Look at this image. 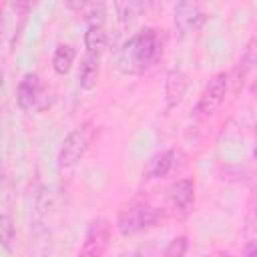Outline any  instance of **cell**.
<instances>
[{
  "instance_id": "9",
  "label": "cell",
  "mask_w": 257,
  "mask_h": 257,
  "mask_svg": "<svg viewBox=\"0 0 257 257\" xmlns=\"http://www.w3.org/2000/svg\"><path fill=\"white\" fill-rule=\"evenodd\" d=\"M187 92V74L181 68H171L165 76V100L169 108H175L181 104L183 96Z\"/></svg>"
},
{
  "instance_id": "19",
  "label": "cell",
  "mask_w": 257,
  "mask_h": 257,
  "mask_svg": "<svg viewBox=\"0 0 257 257\" xmlns=\"http://www.w3.org/2000/svg\"><path fill=\"white\" fill-rule=\"evenodd\" d=\"M76 257H102V255H98V253H94V251H86V249H80Z\"/></svg>"
},
{
  "instance_id": "20",
  "label": "cell",
  "mask_w": 257,
  "mask_h": 257,
  "mask_svg": "<svg viewBox=\"0 0 257 257\" xmlns=\"http://www.w3.org/2000/svg\"><path fill=\"white\" fill-rule=\"evenodd\" d=\"M249 92L257 96V80H253V82H251V86H249Z\"/></svg>"
},
{
  "instance_id": "8",
  "label": "cell",
  "mask_w": 257,
  "mask_h": 257,
  "mask_svg": "<svg viewBox=\"0 0 257 257\" xmlns=\"http://www.w3.org/2000/svg\"><path fill=\"white\" fill-rule=\"evenodd\" d=\"M110 241V223L102 217L92 219L86 233H84V241H82V249L86 251H94L98 255H102L108 247Z\"/></svg>"
},
{
  "instance_id": "21",
  "label": "cell",
  "mask_w": 257,
  "mask_h": 257,
  "mask_svg": "<svg viewBox=\"0 0 257 257\" xmlns=\"http://www.w3.org/2000/svg\"><path fill=\"white\" fill-rule=\"evenodd\" d=\"M255 40H257V38H255Z\"/></svg>"
},
{
  "instance_id": "15",
  "label": "cell",
  "mask_w": 257,
  "mask_h": 257,
  "mask_svg": "<svg viewBox=\"0 0 257 257\" xmlns=\"http://www.w3.org/2000/svg\"><path fill=\"white\" fill-rule=\"evenodd\" d=\"M187 249H189V239L185 235H179V237H173L165 245V249L161 251L159 257H185Z\"/></svg>"
},
{
  "instance_id": "17",
  "label": "cell",
  "mask_w": 257,
  "mask_h": 257,
  "mask_svg": "<svg viewBox=\"0 0 257 257\" xmlns=\"http://www.w3.org/2000/svg\"><path fill=\"white\" fill-rule=\"evenodd\" d=\"M0 237H2L4 251H10L12 241L16 239V227H14V221H12V217L8 213H4L0 217Z\"/></svg>"
},
{
  "instance_id": "16",
  "label": "cell",
  "mask_w": 257,
  "mask_h": 257,
  "mask_svg": "<svg viewBox=\"0 0 257 257\" xmlns=\"http://www.w3.org/2000/svg\"><path fill=\"white\" fill-rule=\"evenodd\" d=\"M114 8H116V12H118L120 22H131V20H135L137 16H141V12L145 10V4L131 0V2H118V4H114Z\"/></svg>"
},
{
  "instance_id": "3",
  "label": "cell",
  "mask_w": 257,
  "mask_h": 257,
  "mask_svg": "<svg viewBox=\"0 0 257 257\" xmlns=\"http://www.w3.org/2000/svg\"><path fill=\"white\" fill-rule=\"evenodd\" d=\"M94 135H96V128H94V122L92 120H84L82 124H78L76 128H72L64 137V141L60 145V151H58V167L60 169H70V167L78 165L80 159L90 149V145L94 141Z\"/></svg>"
},
{
  "instance_id": "13",
  "label": "cell",
  "mask_w": 257,
  "mask_h": 257,
  "mask_svg": "<svg viewBox=\"0 0 257 257\" xmlns=\"http://www.w3.org/2000/svg\"><path fill=\"white\" fill-rule=\"evenodd\" d=\"M106 42H108V34H106L102 24H88L86 26V32H84V48H86V52L100 54V50L106 46Z\"/></svg>"
},
{
  "instance_id": "14",
  "label": "cell",
  "mask_w": 257,
  "mask_h": 257,
  "mask_svg": "<svg viewBox=\"0 0 257 257\" xmlns=\"http://www.w3.org/2000/svg\"><path fill=\"white\" fill-rule=\"evenodd\" d=\"M76 58V50L70 44H58L54 54H52V70L56 74H66L70 72L72 64Z\"/></svg>"
},
{
  "instance_id": "2",
  "label": "cell",
  "mask_w": 257,
  "mask_h": 257,
  "mask_svg": "<svg viewBox=\"0 0 257 257\" xmlns=\"http://www.w3.org/2000/svg\"><path fill=\"white\" fill-rule=\"evenodd\" d=\"M161 223H165V213L149 203H133L124 207L116 217V229L122 237L159 227Z\"/></svg>"
},
{
  "instance_id": "1",
  "label": "cell",
  "mask_w": 257,
  "mask_h": 257,
  "mask_svg": "<svg viewBox=\"0 0 257 257\" xmlns=\"http://www.w3.org/2000/svg\"><path fill=\"white\" fill-rule=\"evenodd\" d=\"M163 34L157 28H143L128 36L118 50V70L122 74H145L163 56Z\"/></svg>"
},
{
  "instance_id": "5",
  "label": "cell",
  "mask_w": 257,
  "mask_h": 257,
  "mask_svg": "<svg viewBox=\"0 0 257 257\" xmlns=\"http://www.w3.org/2000/svg\"><path fill=\"white\" fill-rule=\"evenodd\" d=\"M227 88H229V74H227V72H217V74H213V76L207 80V84H205V88H203V92H201V96H199V100H197L195 110H197L201 116H213V114H217L219 108H221L223 102H225Z\"/></svg>"
},
{
  "instance_id": "7",
  "label": "cell",
  "mask_w": 257,
  "mask_h": 257,
  "mask_svg": "<svg viewBox=\"0 0 257 257\" xmlns=\"http://www.w3.org/2000/svg\"><path fill=\"white\" fill-rule=\"evenodd\" d=\"M187 157L181 149H169L163 153H157L149 159L147 167H145V177L147 179H163L167 175H171L173 171L181 169L185 165Z\"/></svg>"
},
{
  "instance_id": "18",
  "label": "cell",
  "mask_w": 257,
  "mask_h": 257,
  "mask_svg": "<svg viewBox=\"0 0 257 257\" xmlns=\"http://www.w3.org/2000/svg\"><path fill=\"white\" fill-rule=\"evenodd\" d=\"M243 255L245 257H257V241H249L243 249Z\"/></svg>"
},
{
  "instance_id": "4",
  "label": "cell",
  "mask_w": 257,
  "mask_h": 257,
  "mask_svg": "<svg viewBox=\"0 0 257 257\" xmlns=\"http://www.w3.org/2000/svg\"><path fill=\"white\" fill-rule=\"evenodd\" d=\"M46 96L48 88L40 82V76L36 72H26L20 78L16 86V104L20 110H44L46 106H50V100Z\"/></svg>"
},
{
  "instance_id": "6",
  "label": "cell",
  "mask_w": 257,
  "mask_h": 257,
  "mask_svg": "<svg viewBox=\"0 0 257 257\" xmlns=\"http://www.w3.org/2000/svg\"><path fill=\"white\" fill-rule=\"evenodd\" d=\"M173 20H175V28L181 36H191L203 28L207 14L201 8V4H197V2H179L175 6Z\"/></svg>"
},
{
  "instance_id": "11",
  "label": "cell",
  "mask_w": 257,
  "mask_h": 257,
  "mask_svg": "<svg viewBox=\"0 0 257 257\" xmlns=\"http://www.w3.org/2000/svg\"><path fill=\"white\" fill-rule=\"evenodd\" d=\"M100 76V54L84 52L78 66V84L84 90H92Z\"/></svg>"
},
{
  "instance_id": "12",
  "label": "cell",
  "mask_w": 257,
  "mask_h": 257,
  "mask_svg": "<svg viewBox=\"0 0 257 257\" xmlns=\"http://www.w3.org/2000/svg\"><path fill=\"white\" fill-rule=\"evenodd\" d=\"M52 249V233L44 227V221H34L32 225V257H48Z\"/></svg>"
},
{
  "instance_id": "10",
  "label": "cell",
  "mask_w": 257,
  "mask_h": 257,
  "mask_svg": "<svg viewBox=\"0 0 257 257\" xmlns=\"http://www.w3.org/2000/svg\"><path fill=\"white\" fill-rule=\"evenodd\" d=\"M169 201H171V205L175 209L187 211L195 203V181L191 177L177 179L169 187Z\"/></svg>"
}]
</instances>
